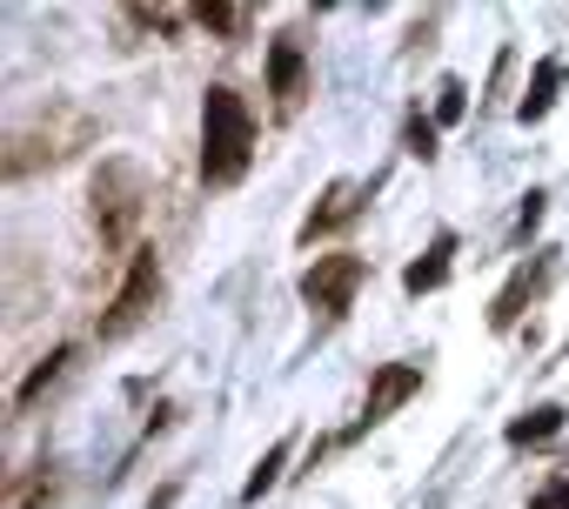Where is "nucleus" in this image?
Masks as SVG:
<instances>
[{
    "label": "nucleus",
    "instance_id": "1",
    "mask_svg": "<svg viewBox=\"0 0 569 509\" xmlns=\"http://www.w3.org/2000/svg\"><path fill=\"white\" fill-rule=\"evenodd\" d=\"M254 161V114L234 88H208L201 94V181L208 188H234Z\"/></svg>",
    "mask_w": 569,
    "mask_h": 509
},
{
    "label": "nucleus",
    "instance_id": "2",
    "mask_svg": "<svg viewBox=\"0 0 569 509\" xmlns=\"http://www.w3.org/2000/svg\"><path fill=\"white\" fill-rule=\"evenodd\" d=\"M94 134H101V128H94V114H81V108L54 101L48 114L21 121V128L8 134V154H0V168H8V181H21V174H34V168H61V161H68V154H81Z\"/></svg>",
    "mask_w": 569,
    "mask_h": 509
},
{
    "label": "nucleus",
    "instance_id": "3",
    "mask_svg": "<svg viewBox=\"0 0 569 509\" xmlns=\"http://www.w3.org/2000/svg\"><path fill=\"white\" fill-rule=\"evenodd\" d=\"M94 228H101V248H128L134 241V228H141V214H148V181H141V168L134 161H101V174H94Z\"/></svg>",
    "mask_w": 569,
    "mask_h": 509
},
{
    "label": "nucleus",
    "instance_id": "4",
    "mask_svg": "<svg viewBox=\"0 0 569 509\" xmlns=\"http://www.w3.org/2000/svg\"><path fill=\"white\" fill-rule=\"evenodd\" d=\"M154 296H161V255H154V248H134L128 282L114 289V302H108V316H101V342H121V336H134V329L148 322Z\"/></svg>",
    "mask_w": 569,
    "mask_h": 509
},
{
    "label": "nucleus",
    "instance_id": "5",
    "mask_svg": "<svg viewBox=\"0 0 569 509\" xmlns=\"http://www.w3.org/2000/svg\"><path fill=\"white\" fill-rule=\"evenodd\" d=\"M362 276H369V262H362V255H349V248H342V255H316V269L302 276V302L336 322V316H349Z\"/></svg>",
    "mask_w": 569,
    "mask_h": 509
},
{
    "label": "nucleus",
    "instance_id": "6",
    "mask_svg": "<svg viewBox=\"0 0 569 509\" xmlns=\"http://www.w3.org/2000/svg\"><path fill=\"white\" fill-rule=\"evenodd\" d=\"M268 94H274V114L296 121L302 114V94H309V54H302V34H274L268 41Z\"/></svg>",
    "mask_w": 569,
    "mask_h": 509
},
{
    "label": "nucleus",
    "instance_id": "7",
    "mask_svg": "<svg viewBox=\"0 0 569 509\" xmlns=\"http://www.w3.org/2000/svg\"><path fill=\"white\" fill-rule=\"evenodd\" d=\"M416 389H422V362H382L376 382H369V402H362V429L382 422V416H396Z\"/></svg>",
    "mask_w": 569,
    "mask_h": 509
},
{
    "label": "nucleus",
    "instance_id": "8",
    "mask_svg": "<svg viewBox=\"0 0 569 509\" xmlns=\"http://www.w3.org/2000/svg\"><path fill=\"white\" fill-rule=\"evenodd\" d=\"M362 201H369V188H362V181H336V188L322 194V208H309V221H302V241H316V234H336V228H349V221L362 214Z\"/></svg>",
    "mask_w": 569,
    "mask_h": 509
},
{
    "label": "nucleus",
    "instance_id": "9",
    "mask_svg": "<svg viewBox=\"0 0 569 509\" xmlns=\"http://www.w3.org/2000/svg\"><path fill=\"white\" fill-rule=\"evenodd\" d=\"M449 262H456V234H436L422 262H409L402 289H409V296H429V289H442V282H449Z\"/></svg>",
    "mask_w": 569,
    "mask_h": 509
},
{
    "label": "nucleus",
    "instance_id": "10",
    "mask_svg": "<svg viewBox=\"0 0 569 509\" xmlns=\"http://www.w3.org/2000/svg\"><path fill=\"white\" fill-rule=\"evenodd\" d=\"M549 282V262H536V269H516V282L496 296V309H489V329H516V316H522V302L536 296Z\"/></svg>",
    "mask_w": 569,
    "mask_h": 509
},
{
    "label": "nucleus",
    "instance_id": "11",
    "mask_svg": "<svg viewBox=\"0 0 569 509\" xmlns=\"http://www.w3.org/2000/svg\"><path fill=\"white\" fill-rule=\"evenodd\" d=\"M74 356H81V349H54V356H48V362H41V369H34L21 389H14V409H34V402H41V396H48V389H54V382L74 369Z\"/></svg>",
    "mask_w": 569,
    "mask_h": 509
},
{
    "label": "nucleus",
    "instance_id": "12",
    "mask_svg": "<svg viewBox=\"0 0 569 509\" xmlns=\"http://www.w3.org/2000/svg\"><path fill=\"white\" fill-rule=\"evenodd\" d=\"M248 8H228V0H201V8H194V28H208V34H221V41H241L248 34Z\"/></svg>",
    "mask_w": 569,
    "mask_h": 509
},
{
    "label": "nucleus",
    "instance_id": "13",
    "mask_svg": "<svg viewBox=\"0 0 569 509\" xmlns=\"http://www.w3.org/2000/svg\"><path fill=\"white\" fill-rule=\"evenodd\" d=\"M54 496H61V476H54L48 462H41L28 482H14V489H8V502H14V509H54Z\"/></svg>",
    "mask_w": 569,
    "mask_h": 509
},
{
    "label": "nucleus",
    "instance_id": "14",
    "mask_svg": "<svg viewBox=\"0 0 569 509\" xmlns=\"http://www.w3.org/2000/svg\"><path fill=\"white\" fill-rule=\"evenodd\" d=\"M281 462H289V436H281V442H274V449H268V456L254 462V476L241 482V502H261V496L274 489V476H281Z\"/></svg>",
    "mask_w": 569,
    "mask_h": 509
},
{
    "label": "nucleus",
    "instance_id": "15",
    "mask_svg": "<svg viewBox=\"0 0 569 509\" xmlns=\"http://www.w3.org/2000/svg\"><path fill=\"white\" fill-rule=\"evenodd\" d=\"M556 81H562V61H542V68H536V88L522 94V121H542V114H549V101H556Z\"/></svg>",
    "mask_w": 569,
    "mask_h": 509
},
{
    "label": "nucleus",
    "instance_id": "16",
    "mask_svg": "<svg viewBox=\"0 0 569 509\" xmlns=\"http://www.w3.org/2000/svg\"><path fill=\"white\" fill-rule=\"evenodd\" d=\"M562 429V409L556 402H542V409H529L522 422H509V442H549Z\"/></svg>",
    "mask_w": 569,
    "mask_h": 509
},
{
    "label": "nucleus",
    "instance_id": "17",
    "mask_svg": "<svg viewBox=\"0 0 569 509\" xmlns=\"http://www.w3.org/2000/svg\"><path fill=\"white\" fill-rule=\"evenodd\" d=\"M436 94H442V101H436V114H442V121H462V94H469V88H462V81H442Z\"/></svg>",
    "mask_w": 569,
    "mask_h": 509
},
{
    "label": "nucleus",
    "instance_id": "18",
    "mask_svg": "<svg viewBox=\"0 0 569 509\" xmlns=\"http://www.w3.org/2000/svg\"><path fill=\"white\" fill-rule=\"evenodd\" d=\"M529 509H569V476H562V482H549V489H542Z\"/></svg>",
    "mask_w": 569,
    "mask_h": 509
}]
</instances>
